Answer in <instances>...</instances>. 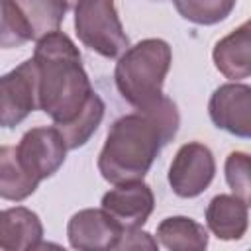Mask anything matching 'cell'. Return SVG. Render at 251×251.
I'll list each match as a JSON object with an SVG mask.
<instances>
[{
	"label": "cell",
	"mask_w": 251,
	"mask_h": 251,
	"mask_svg": "<svg viewBox=\"0 0 251 251\" xmlns=\"http://www.w3.org/2000/svg\"><path fill=\"white\" fill-rule=\"evenodd\" d=\"M41 241H43V224L33 210L25 206H14L0 212V249L6 251L39 249Z\"/></svg>",
	"instance_id": "cell-11"
},
{
	"label": "cell",
	"mask_w": 251,
	"mask_h": 251,
	"mask_svg": "<svg viewBox=\"0 0 251 251\" xmlns=\"http://www.w3.org/2000/svg\"><path fill=\"white\" fill-rule=\"evenodd\" d=\"M37 186L39 180L25 173L16 155V147L0 145V198L22 202L29 198L37 190Z\"/></svg>",
	"instance_id": "cell-15"
},
{
	"label": "cell",
	"mask_w": 251,
	"mask_h": 251,
	"mask_svg": "<svg viewBox=\"0 0 251 251\" xmlns=\"http://www.w3.org/2000/svg\"><path fill=\"white\" fill-rule=\"evenodd\" d=\"M31 39H39L51 31H57L65 20L67 4L65 0H14Z\"/></svg>",
	"instance_id": "cell-16"
},
{
	"label": "cell",
	"mask_w": 251,
	"mask_h": 251,
	"mask_svg": "<svg viewBox=\"0 0 251 251\" xmlns=\"http://www.w3.org/2000/svg\"><path fill=\"white\" fill-rule=\"evenodd\" d=\"M173 63V49L161 37H147L127 47L114 69L120 96L135 110L161 100L163 84Z\"/></svg>",
	"instance_id": "cell-3"
},
{
	"label": "cell",
	"mask_w": 251,
	"mask_h": 251,
	"mask_svg": "<svg viewBox=\"0 0 251 251\" xmlns=\"http://www.w3.org/2000/svg\"><path fill=\"white\" fill-rule=\"evenodd\" d=\"M180 126L176 104L163 96L155 104L118 118L98 155V171L110 184L143 180L161 149Z\"/></svg>",
	"instance_id": "cell-1"
},
{
	"label": "cell",
	"mask_w": 251,
	"mask_h": 251,
	"mask_svg": "<svg viewBox=\"0 0 251 251\" xmlns=\"http://www.w3.org/2000/svg\"><path fill=\"white\" fill-rule=\"evenodd\" d=\"M159 241L151 237V233L137 229H127L122 233V239L118 243V249H157Z\"/></svg>",
	"instance_id": "cell-20"
},
{
	"label": "cell",
	"mask_w": 251,
	"mask_h": 251,
	"mask_svg": "<svg viewBox=\"0 0 251 251\" xmlns=\"http://www.w3.org/2000/svg\"><path fill=\"white\" fill-rule=\"evenodd\" d=\"M37 108V71L33 59L0 75V127L20 126Z\"/></svg>",
	"instance_id": "cell-7"
},
{
	"label": "cell",
	"mask_w": 251,
	"mask_h": 251,
	"mask_svg": "<svg viewBox=\"0 0 251 251\" xmlns=\"http://www.w3.org/2000/svg\"><path fill=\"white\" fill-rule=\"evenodd\" d=\"M76 2H78V0H65V4H67V10H73V8L76 6Z\"/></svg>",
	"instance_id": "cell-21"
},
{
	"label": "cell",
	"mask_w": 251,
	"mask_h": 251,
	"mask_svg": "<svg viewBox=\"0 0 251 251\" xmlns=\"http://www.w3.org/2000/svg\"><path fill=\"white\" fill-rule=\"evenodd\" d=\"M208 114L218 129L235 137H251V86L243 82H226L214 90L208 102Z\"/></svg>",
	"instance_id": "cell-8"
},
{
	"label": "cell",
	"mask_w": 251,
	"mask_h": 251,
	"mask_svg": "<svg viewBox=\"0 0 251 251\" xmlns=\"http://www.w3.org/2000/svg\"><path fill=\"white\" fill-rule=\"evenodd\" d=\"M178 16L196 25H216L235 8L237 0H173Z\"/></svg>",
	"instance_id": "cell-17"
},
{
	"label": "cell",
	"mask_w": 251,
	"mask_h": 251,
	"mask_svg": "<svg viewBox=\"0 0 251 251\" xmlns=\"http://www.w3.org/2000/svg\"><path fill=\"white\" fill-rule=\"evenodd\" d=\"M31 59L37 71V108L59 131L102 102L82 67L78 47L61 29L39 37Z\"/></svg>",
	"instance_id": "cell-2"
},
{
	"label": "cell",
	"mask_w": 251,
	"mask_h": 251,
	"mask_svg": "<svg viewBox=\"0 0 251 251\" xmlns=\"http://www.w3.org/2000/svg\"><path fill=\"white\" fill-rule=\"evenodd\" d=\"M216 159L208 145L188 141L178 147L169 167V184L178 198L200 196L214 180Z\"/></svg>",
	"instance_id": "cell-5"
},
{
	"label": "cell",
	"mask_w": 251,
	"mask_h": 251,
	"mask_svg": "<svg viewBox=\"0 0 251 251\" xmlns=\"http://www.w3.org/2000/svg\"><path fill=\"white\" fill-rule=\"evenodd\" d=\"M67 151V143L55 126L27 129L16 147L22 167L39 182L53 176L63 167Z\"/></svg>",
	"instance_id": "cell-6"
},
{
	"label": "cell",
	"mask_w": 251,
	"mask_h": 251,
	"mask_svg": "<svg viewBox=\"0 0 251 251\" xmlns=\"http://www.w3.org/2000/svg\"><path fill=\"white\" fill-rule=\"evenodd\" d=\"M124 229L102 208H84L71 216L67 224L69 245L78 251L118 249Z\"/></svg>",
	"instance_id": "cell-10"
},
{
	"label": "cell",
	"mask_w": 251,
	"mask_h": 251,
	"mask_svg": "<svg viewBox=\"0 0 251 251\" xmlns=\"http://www.w3.org/2000/svg\"><path fill=\"white\" fill-rule=\"evenodd\" d=\"M73 10L78 41L90 51L116 59L129 47L114 0H78Z\"/></svg>",
	"instance_id": "cell-4"
},
{
	"label": "cell",
	"mask_w": 251,
	"mask_h": 251,
	"mask_svg": "<svg viewBox=\"0 0 251 251\" xmlns=\"http://www.w3.org/2000/svg\"><path fill=\"white\" fill-rule=\"evenodd\" d=\"M157 241L171 251H204L208 231L188 216H169L157 226Z\"/></svg>",
	"instance_id": "cell-14"
},
{
	"label": "cell",
	"mask_w": 251,
	"mask_h": 251,
	"mask_svg": "<svg viewBox=\"0 0 251 251\" xmlns=\"http://www.w3.org/2000/svg\"><path fill=\"white\" fill-rule=\"evenodd\" d=\"M206 226L218 239H241L249 226V202L235 194L214 196L206 208Z\"/></svg>",
	"instance_id": "cell-13"
},
{
	"label": "cell",
	"mask_w": 251,
	"mask_h": 251,
	"mask_svg": "<svg viewBox=\"0 0 251 251\" xmlns=\"http://www.w3.org/2000/svg\"><path fill=\"white\" fill-rule=\"evenodd\" d=\"M226 182L235 196L249 202L251 196V161L245 151H231L224 165Z\"/></svg>",
	"instance_id": "cell-19"
},
{
	"label": "cell",
	"mask_w": 251,
	"mask_h": 251,
	"mask_svg": "<svg viewBox=\"0 0 251 251\" xmlns=\"http://www.w3.org/2000/svg\"><path fill=\"white\" fill-rule=\"evenodd\" d=\"M31 41V33L14 0H0V47L14 49Z\"/></svg>",
	"instance_id": "cell-18"
},
{
	"label": "cell",
	"mask_w": 251,
	"mask_h": 251,
	"mask_svg": "<svg viewBox=\"0 0 251 251\" xmlns=\"http://www.w3.org/2000/svg\"><path fill=\"white\" fill-rule=\"evenodd\" d=\"M214 67L229 80H241L251 75V25L243 22L239 27L222 37L212 51Z\"/></svg>",
	"instance_id": "cell-12"
},
{
	"label": "cell",
	"mask_w": 251,
	"mask_h": 251,
	"mask_svg": "<svg viewBox=\"0 0 251 251\" xmlns=\"http://www.w3.org/2000/svg\"><path fill=\"white\" fill-rule=\"evenodd\" d=\"M102 210L110 214L116 224L127 231L143 227L155 208V196L149 184L143 180H131L114 184L102 196Z\"/></svg>",
	"instance_id": "cell-9"
}]
</instances>
